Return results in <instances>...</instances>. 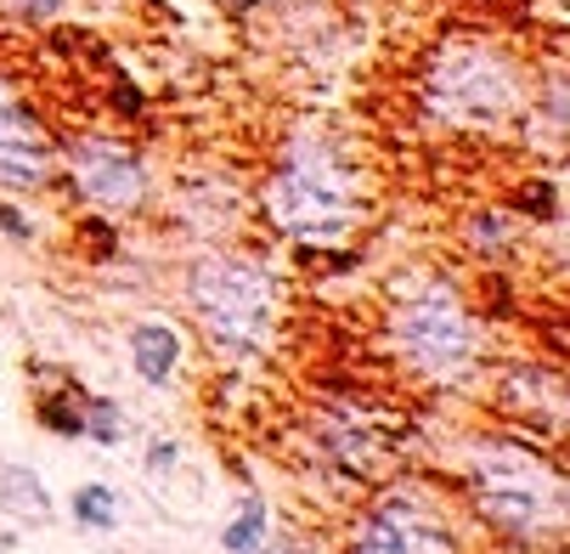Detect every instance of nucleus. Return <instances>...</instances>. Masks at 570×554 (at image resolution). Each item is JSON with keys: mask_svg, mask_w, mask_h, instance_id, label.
Segmentation results:
<instances>
[{"mask_svg": "<svg viewBox=\"0 0 570 554\" xmlns=\"http://www.w3.org/2000/svg\"><path fill=\"white\" fill-rule=\"evenodd\" d=\"M266 210L305 244H334L356 226V176L328 142H294L266 187Z\"/></svg>", "mask_w": 570, "mask_h": 554, "instance_id": "f257e3e1", "label": "nucleus"}, {"mask_svg": "<svg viewBox=\"0 0 570 554\" xmlns=\"http://www.w3.org/2000/svg\"><path fill=\"white\" fill-rule=\"evenodd\" d=\"M430 108L446 125L463 130H498L514 119L520 108V74L498 46H480V40H458L435 57L430 68V86H424Z\"/></svg>", "mask_w": 570, "mask_h": 554, "instance_id": "f03ea898", "label": "nucleus"}, {"mask_svg": "<svg viewBox=\"0 0 570 554\" xmlns=\"http://www.w3.org/2000/svg\"><path fill=\"white\" fill-rule=\"evenodd\" d=\"M474 498H480L485 521L514 537H559V526H564V482L520 447L480 453Z\"/></svg>", "mask_w": 570, "mask_h": 554, "instance_id": "7ed1b4c3", "label": "nucleus"}, {"mask_svg": "<svg viewBox=\"0 0 570 554\" xmlns=\"http://www.w3.org/2000/svg\"><path fill=\"white\" fill-rule=\"evenodd\" d=\"M193 305L215 351L249 357L272 329V278L249 261H204L193 272Z\"/></svg>", "mask_w": 570, "mask_h": 554, "instance_id": "20e7f679", "label": "nucleus"}, {"mask_svg": "<svg viewBox=\"0 0 570 554\" xmlns=\"http://www.w3.org/2000/svg\"><path fill=\"white\" fill-rule=\"evenodd\" d=\"M401 346L430 373H463L469 357H474V329H469L463 305L441 283H430L401 305Z\"/></svg>", "mask_w": 570, "mask_h": 554, "instance_id": "39448f33", "label": "nucleus"}, {"mask_svg": "<svg viewBox=\"0 0 570 554\" xmlns=\"http://www.w3.org/2000/svg\"><path fill=\"white\" fill-rule=\"evenodd\" d=\"M51 182V130L40 114L0 79V187L7 193H35Z\"/></svg>", "mask_w": 570, "mask_h": 554, "instance_id": "423d86ee", "label": "nucleus"}, {"mask_svg": "<svg viewBox=\"0 0 570 554\" xmlns=\"http://www.w3.org/2000/svg\"><path fill=\"white\" fill-rule=\"evenodd\" d=\"M356 554H452V532L424 498H390L362 526Z\"/></svg>", "mask_w": 570, "mask_h": 554, "instance_id": "0eeeda50", "label": "nucleus"}, {"mask_svg": "<svg viewBox=\"0 0 570 554\" xmlns=\"http://www.w3.org/2000/svg\"><path fill=\"white\" fill-rule=\"evenodd\" d=\"M73 187L102 210H130V204H141L147 176L119 142L86 136V142H73Z\"/></svg>", "mask_w": 570, "mask_h": 554, "instance_id": "6e6552de", "label": "nucleus"}, {"mask_svg": "<svg viewBox=\"0 0 570 554\" xmlns=\"http://www.w3.org/2000/svg\"><path fill=\"white\" fill-rule=\"evenodd\" d=\"M130 357H136V373H141L147 385H165V379L176 373L181 340H176V329H165V323H141V329H130Z\"/></svg>", "mask_w": 570, "mask_h": 554, "instance_id": "1a4fd4ad", "label": "nucleus"}, {"mask_svg": "<svg viewBox=\"0 0 570 554\" xmlns=\"http://www.w3.org/2000/svg\"><path fill=\"white\" fill-rule=\"evenodd\" d=\"M0 509H12L23 521H46L51 515V498H46V482L23 464H0Z\"/></svg>", "mask_w": 570, "mask_h": 554, "instance_id": "9d476101", "label": "nucleus"}, {"mask_svg": "<svg viewBox=\"0 0 570 554\" xmlns=\"http://www.w3.org/2000/svg\"><path fill=\"white\" fill-rule=\"evenodd\" d=\"M261 532H266V504H261V498H249L243 521H232V526H226V548H232V554H255V548H261Z\"/></svg>", "mask_w": 570, "mask_h": 554, "instance_id": "9b49d317", "label": "nucleus"}, {"mask_svg": "<svg viewBox=\"0 0 570 554\" xmlns=\"http://www.w3.org/2000/svg\"><path fill=\"white\" fill-rule=\"evenodd\" d=\"M73 515L86 521V526H114V521H119V504H114V493H108V487H79Z\"/></svg>", "mask_w": 570, "mask_h": 554, "instance_id": "f8f14e48", "label": "nucleus"}, {"mask_svg": "<svg viewBox=\"0 0 570 554\" xmlns=\"http://www.w3.org/2000/svg\"><path fill=\"white\" fill-rule=\"evenodd\" d=\"M23 7H29V12H51V7H57V0H23Z\"/></svg>", "mask_w": 570, "mask_h": 554, "instance_id": "ddd939ff", "label": "nucleus"}, {"mask_svg": "<svg viewBox=\"0 0 570 554\" xmlns=\"http://www.w3.org/2000/svg\"><path fill=\"white\" fill-rule=\"evenodd\" d=\"M237 7H266V0H237Z\"/></svg>", "mask_w": 570, "mask_h": 554, "instance_id": "4468645a", "label": "nucleus"}]
</instances>
